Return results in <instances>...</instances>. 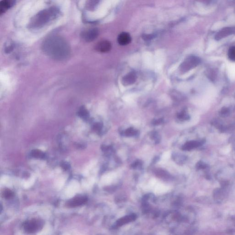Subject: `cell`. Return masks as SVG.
<instances>
[{
    "mask_svg": "<svg viewBox=\"0 0 235 235\" xmlns=\"http://www.w3.org/2000/svg\"><path fill=\"white\" fill-rule=\"evenodd\" d=\"M42 49L46 55L57 60L63 61L70 54V47L68 42L59 36H52L46 38L42 44Z\"/></svg>",
    "mask_w": 235,
    "mask_h": 235,
    "instance_id": "cell-1",
    "label": "cell"
},
{
    "mask_svg": "<svg viewBox=\"0 0 235 235\" xmlns=\"http://www.w3.org/2000/svg\"><path fill=\"white\" fill-rule=\"evenodd\" d=\"M59 14V9L56 7H52L44 9L34 16L30 25L34 29L41 28L54 20Z\"/></svg>",
    "mask_w": 235,
    "mask_h": 235,
    "instance_id": "cell-2",
    "label": "cell"
},
{
    "mask_svg": "<svg viewBox=\"0 0 235 235\" xmlns=\"http://www.w3.org/2000/svg\"><path fill=\"white\" fill-rule=\"evenodd\" d=\"M43 223L40 220L33 219L24 223V231L28 233H35L42 228Z\"/></svg>",
    "mask_w": 235,
    "mask_h": 235,
    "instance_id": "cell-3",
    "label": "cell"
},
{
    "mask_svg": "<svg viewBox=\"0 0 235 235\" xmlns=\"http://www.w3.org/2000/svg\"><path fill=\"white\" fill-rule=\"evenodd\" d=\"M199 63V60L197 57L194 56L189 57L181 64L180 71L181 72H186L196 66Z\"/></svg>",
    "mask_w": 235,
    "mask_h": 235,
    "instance_id": "cell-4",
    "label": "cell"
},
{
    "mask_svg": "<svg viewBox=\"0 0 235 235\" xmlns=\"http://www.w3.org/2000/svg\"><path fill=\"white\" fill-rule=\"evenodd\" d=\"M98 34V30L96 28H92L83 32L82 38L85 41L91 42L96 39Z\"/></svg>",
    "mask_w": 235,
    "mask_h": 235,
    "instance_id": "cell-5",
    "label": "cell"
},
{
    "mask_svg": "<svg viewBox=\"0 0 235 235\" xmlns=\"http://www.w3.org/2000/svg\"><path fill=\"white\" fill-rule=\"evenodd\" d=\"M87 201V199L86 197L78 196L69 200L67 202L66 205L69 208H74L76 207L85 204Z\"/></svg>",
    "mask_w": 235,
    "mask_h": 235,
    "instance_id": "cell-6",
    "label": "cell"
},
{
    "mask_svg": "<svg viewBox=\"0 0 235 235\" xmlns=\"http://www.w3.org/2000/svg\"><path fill=\"white\" fill-rule=\"evenodd\" d=\"M111 44L108 40H102L98 42L96 46V50L101 53H107L111 49Z\"/></svg>",
    "mask_w": 235,
    "mask_h": 235,
    "instance_id": "cell-7",
    "label": "cell"
},
{
    "mask_svg": "<svg viewBox=\"0 0 235 235\" xmlns=\"http://www.w3.org/2000/svg\"><path fill=\"white\" fill-rule=\"evenodd\" d=\"M137 79V75L134 72H130L125 76L122 79V83L124 86H129L134 84Z\"/></svg>",
    "mask_w": 235,
    "mask_h": 235,
    "instance_id": "cell-8",
    "label": "cell"
},
{
    "mask_svg": "<svg viewBox=\"0 0 235 235\" xmlns=\"http://www.w3.org/2000/svg\"><path fill=\"white\" fill-rule=\"evenodd\" d=\"M131 40V36L126 32H123L119 36L118 42L119 45L125 46L130 43Z\"/></svg>",
    "mask_w": 235,
    "mask_h": 235,
    "instance_id": "cell-9",
    "label": "cell"
},
{
    "mask_svg": "<svg viewBox=\"0 0 235 235\" xmlns=\"http://www.w3.org/2000/svg\"><path fill=\"white\" fill-rule=\"evenodd\" d=\"M201 145V143L199 141H192L186 142V143L184 145L182 149L183 150L189 151L199 147Z\"/></svg>",
    "mask_w": 235,
    "mask_h": 235,
    "instance_id": "cell-10",
    "label": "cell"
},
{
    "mask_svg": "<svg viewBox=\"0 0 235 235\" xmlns=\"http://www.w3.org/2000/svg\"><path fill=\"white\" fill-rule=\"evenodd\" d=\"M235 28H227L220 31L216 36V38L217 40H219L223 37H225L226 36L232 34L235 32Z\"/></svg>",
    "mask_w": 235,
    "mask_h": 235,
    "instance_id": "cell-11",
    "label": "cell"
},
{
    "mask_svg": "<svg viewBox=\"0 0 235 235\" xmlns=\"http://www.w3.org/2000/svg\"><path fill=\"white\" fill-rule=\"evenodd\" d=\"M13 4V2L10 1H2L0 3V13H4Z\"/></svg>",
    "mask_w": 235,
    "mask_h": 235,
    "instance_id": "cell-12",
    "label": "cell"
},
{
    "mask_svg": "<svg viewBox=\"0 0 235 235\" xmlns=\"http://www.w3.org/2000/svg\"><path fill=\"white\" fill-rule=\"evenodd\" d=\"M31 156L36 158H44L45 157V154L39 150H34L31 152Z\"/></svg>",
    "mask_w": 235,
    "mask_h": 235,
    "instance_id": "cell-13",
    "label": "cell"
},
{
    "mask_svg": "<svg viewBox=\"0 0 235 235\" xmlns=\"http://www.w3.org/2000/svg\"><path fill=\"white\" fill-rule=\"evenodd\" d=\"M78 115L79 117L85 119L88 118L89 117L88 112L87 111V110L83 107L80 108L78 111Z\"/></svg>",
    "mask_w": 235,
    "mask_h": 235,
    "instance_id": "cell-14",
    "label": "cell"
},
{
    "mask_svg": "<svg viewBox=\"0 0 235 235\" xmlns=\"http://www.w3.org/2000/svg\"><path fill=\"white\" fill-rule=\"evenodd\" d=\"M124 134L127 137H133L137 135L138 131L133 128H130L125 131Z\"/></svg>",
    "mask_w": 235,
    "mask_h": 235,
    "instance_id": "cell-15",
    "label": "cell"
},
{
    "mask_svg": "<svg viewBox=\"0 0 235 235\" xmlns=\"http://www.w3.org/2000/svg\"><path fill=\"white\" fill-rule=\"evenodd\" d=\"M155 172H156L155 174H156V176L160 177L162 178H168L169 176H170V174L167 172L164 171V170H156Z\"/></svg>",
    "mask_w": 235,
    "mask_h": 235,
    "instance_id": "cell-16",
    "label": "cell"
},
{
    "mask_svg": "<svg viewBox=\"0 0 235 235\" xmlns=\"http://www.w3.org/2000/svg\"><path fill=\"white\" fill-rule=\"evenodd\" d=\"M173 157L174 160L176 161L178 164L183 163L186 160L185 156L180 154H174V156H173Z\"/></svg>",
    "mask_w": 235,
    "mask_h": 235,
    "instance_id": "cell-17",
    "label": "cell"
},
{
    "mask_svg": "<svg viewBox=\"0 0 235 235\" xmlns=\"http://www.w3.org/2000/svg\"><path fill=\"white\" fill-rule=\"evenodd\" d=\"M228 56L229 59L235 62V46L230 47L229 49Z\"/></svg>",
    "mask_w": 235,
    "mask_h": 235,
    "instance_id": "cell-18",
    "label": "cell"
},
{
    "mask_svg": "<svg viewBox=\"0 0 235 235\" xmlns=\"http://www.w3.org/2000/svg\"><path fill=\"white\" fill-rule=\"evenodd\" d=\"M150 137L152 139L154 140V141H155L156 144L160 142V135L158 134L157 132H152V134L150 135Z\"/></svg>",
    "mask_w": 235,
    "mask_h": 235,
    "instance_id": "cell-19",
    "label": "cell"
},
{
    "mask_svg": "<svg viewBox=\"0 0 235 235\" xmlns=\"http://www.w3.org/2000/svg\"><path fill=\"white\" fill-rule=\"evenodd\" d=\"M4 197L6 199H11V197L13 196V192H11V191L10 190L7 189L4 191L3 193Z\"/></svg>",
    "mask_w": 235,
    "mask_h": 235,
    "instance_id": "cell-20",
    "label": "cell"
},
{
    "mask_svg": "<svg viewBox=\"0 0 235 235\" xmlns=\"http://www.w3.org/2000/svg\"><path fill=\"white\" fill-rule=\"evenodd\" d=\"M178 118L180 120H187L189 119V116L187 114H186L185 112H182L179 113L178 114Z\"/></svg>",
    "mask_w": 235,
    "mask_h": 235,
    "instance_id": "cell-21",
    "label": "cell"
},
{
    "mask_svg": "<svg viewBox=\"0 0 235 235\" xmlns=\"http://www.w3.org/2000/svg\"><path fill=\"white\" fill-rule=\"evenodd\" d=\"M220 116L223 117H227L230 114V111L227 108H223L220 112Z\"/></svg>",
    "mask_w": 235,
    "mask_h": 235,
    "instance_id": "cell-22",
    "label": "cell"
},
{
    "mask_svg": "<svg viewBox=\"0 0 235 235\" xmlns=\"http://www.w3.org/2000/svg\"><path fill=\"white\" fill-rule=\"evenodd\" d=\"M207 165L205 163H203L202 161H199L197 163L196 165V167L198 169H204L206 168Z\"/></svg>",
    "mask_w": 235,
    "mask_h": 235,
    "instance_id": "cell-23",
    "label": "cell"
},
{
    "mask_svg": "<svg viewBox=\"0 0 235 235\" xmlns=\"http://www.w3.org/2000/svg\"><path fill=\"white\" fill-rule=\"evenodd\" d=\"M142 164L141 161L137 160L135 161V163H133V164L131 165L132 168L133 169H138L139 168L141 167Z\"/></svg>",
    "mask_w": 235,
    "mask_h": 235,
    "instance_id": "cell-24",
    "label": "cell"
},
{
    "mask_svg": "<svg viewBox=\"0 0 235 235\" xmlns=\"http://www.w3.org/2000/svg\"><path fill=\"white\" fill-rule=\"evenodd\" d=\"M163 122H164V121H163V119H155V120L153 121V124L155 125H159L162 124Z\"/></svg>",
    "mask_w": 235,
    "mask_h": 235,
    "instance_id": "cell-25",
    "label": "cell"
},
{
    "mask_svg": "<svg viewBox=\"0 0 235 235\" xmlns=\"http://www.w3.org/2000/svg\"><path fill=\"white\" fill-rule=\"evenodd\" d=\"M102 127V125H101L100 123H96L95 124L94 126H93V129L94 130L96 131H99L101 130Z\"/></svg>",
    "mask_w": 235,
    "mask_h": 235,
    "instance_id": "cell-26",
    "label": "cell"
},
{
    "mask_svg": "<svg viewBox=\"0 0 235 235\" xmlns=\"http://www.w3.org/2000/svg\"><path fill=\"white\" fill-rule=\"evenodd\" d=\"M61 167L63 170H67L69 169L70 166H69V164L68 163L63 162L61 164Z\"/></svg>",
    "mask_w": 235,
    "mask_h": 235,
    "instance_id": "cell-27",
    "label": "cell"
}]
</instances>
